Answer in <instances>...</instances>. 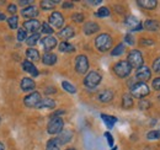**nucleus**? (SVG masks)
Returning <instances> with one entry per match:
<instances>
[{
  "mask_svg": "<svg viewBox=\"0 0 160 150\" xmlns=\"http://www.w3.org/2000/svg\"><path fill=\"white\" fill-rule=\"evenodd\" d=\"M112 37L108 33H101L95 38V47L100 51V52H107L111 49L112 47Z\"/></svg>",
  "mask_w": 160,
  "mask_h": 150,
  "instance_id": "1",
  "label": "nucleus"
},
{
  "mask_svg": "<svg viewBox=\"0 0 160 150\" xmlns=\"http://www.w3.org/2000/svg\"><path fill=\"white\" fill-rule=\"evenodd\" d=\"M150 92L149 90V86L145 84V82H136L131 86V96L132 97H136V98H139V100H143L144 97H147Z\"/></svg>",
  "mask_w": 160,
  "mask_h": 150,
  "instance_id": "2",
  "label": "nucleus"
},
{
  "mask_svg": "<svg viewBox=\"0 0 160 150\" xmlns=\"http://www.w3.org/2000/svg\"><path fill=\"white\" fill-rule=\"evenodd\" d=\"M132 72V67L128 64L127 60H120L113 65V73L117 75L120 79L128 78Z\"/></svg>",
  "mask_w": 160,
  "mask_h": 150,
  "instance_id": "3",
  "label": "nucleus"
},
{
  "mask_svg": "<svg viewBox=\"0 0 160 150\" xmlns=\"http://www.w3.org/2000/svg\"><path fill=\"white\" fill-rule=\"evenodd\" d=\"M127 62L132 68L138 69L142 65H144V59H143V54L140 53L138 49H132L128 57H127Z\"/></svg>",
  "mask_w": 160,
  "mask_h": 150,
  "instance_id": "4",
  "label": "nucleus"
},
{
  "mask_svg": "<svg viewBox=\"0 0 160 150\" xmlns=\"http://www.w3.org/2000/svg\"><path fill=\"white\" fill-rule=\"evenodd\" d=\"M63 126H64V121L60 117H52L51 121L48 122L47 126V132L51 135L54 134H59L60 132L63 131Z\"/></svg>",
  "mask_w": 160,
  "mask_h": 150,
  "instance_id": "5",
  "label": "nucleus"
},
{
  "mask_svg": "<svg viewBox=\"0 0 160 150\" xmlns=\"http://www.w3.org/2000/svg\"><path fill=\"white\" fill-rule=\"evenodd\" d=\"M101 80H102V76H101L100 73L92 70V72H90L89 74L85 76V79H84V85H85L88 89H95V88L101 82Z\"/></svg>",
  "mask_w": 160,
  "mask_h": 150,
  "instance_id": "6",
  "label": "nucleus"
},
{
  "mask_svg": "<svg viewBox=\"0 0 160 150\" xmlns=\"http://www.w3.org/2000/svg\"><path fill=\"white\" fill-rule=\"evenodd\" d=\"M75 70L79 74H86L89 70V59L84 54H79L75 59Z\"/></svg>",
  "mask_w": 160,
  "mask_h": 150,
  "instance_id": "7",
  "label": "nucleus"
},
{
  "mask_svg": "<svg viewBox=\"0 0 160 150\" xmlns=\"http://www.w3.org/2000/svg\"><path fill=\"white\" fill-rule=\"evenodd\" d=\"M48 22L51 25V27L53 28H62L63 25H64V18L63 15L60 14L59 11H53L51 15H49V19H48Z\"/></svg>",
  "mask_w": 160,
  "mask_h": 150,
  "instance_id": "8",
  "label": "nucleus"
},
{
  "mask_svg": "<svg viewBox=\"0 0 160 150\" xmlns=\"http://www.w3.org/2000/svg\"><path fill=\"white\" fill-rule=\"evenodd\" d=\"M41 94L37 91H33L30 95H27L25 98H23V103L26 107H37L38 103L41 102Z\"/></svg>",
  "mask_w": 160,
  "mask_h": 150,
  "instance_id": "9",
  "label": "nucleus"
},
{
  "mask_svg": "<svg viewBox=\"0 0 160 150\" xmlns=\"http://www.w3.org/2000/svg\"><path fill=\"white\" fill-rule=\"evenodd\" d=\"M124 25H126L129 30H132V31H140V30L143 28L142 22H140L136 16H133V15H128V16L124 19Z\"/></svg>",
  "mask_w": 160,
  "mask_h": 150,
  "instance_id": "10",
  "label": "nucleus"
},
{
  "mask_svg": "<svg viewBox=\"0 0 160 150\" xmlns=\"http://www.w3.org/2000/svg\"><path fill=\"white\" fill-rule=\"evenodd\" d=\"M41 44H42L43 49L46 51V53H49L52 49H54L58 46V42H57V38L53 36H46L41 41Z\"/></svg>",
  "mask_w": 160,
  "mask_h": 150,
  "instance_id": "11",
  "label": "nucleus"
},
{
  "mask_svg": "<svg viewBox=\"0 0 160 150\" xmlns=\"http://www.w3.org/2000/svg\"><path fill=\"white\" fill-rule=\"evenodd\" d=\"M38 14H40V11H38L37 6H35V5L26 6L25 9L21 10V16H23V18L30 20H33L36 16H38Z\"/></svg>",
  "mask_w": 160,
  "mask_h": 150,
  "instance_id": "12",
  "label": "nucleus"
},
{
  "mask_svg": "<svg viewBox=\"0 0 160 150\" xmlns=\"http://www.w3.org/2000/svg\"><path fill=\"white\" fill-rule=\"evenodd\" d=\"M152 76V73H150V69L147 67V65H142L140 68L137 69L136 72V78L140 80L142 82H145L147 80H149Z\"/></svg>",
  "mask_w": 160,
  "mask_h": 150,
  "instance_id": "13",
  "label": "nucleus"
},
{
  "mask_svg": "<svg viewBox=\"0 0 160 150\" xmlns=\"http://www.w3.org/2000/svg\"><path fill=\"white\" fill-rule=\"evenodd\" d=\"M41 22L38 20L33 19V20H27V21H25L23 22V28L26 30V31H30V32H32V33H37V31L41 28Z\"/></svg>",
  "mask_w": 160,
  "mask_h": 150,
  "instance_id": "14",
  "label": "nucleus"
},
{
  "mask_svg": "<svg viewBox=\"0 0 160 150\" xmlns=\"http://www.w3.org/2000/svg\"><path fill=\"white\" fill-rule=\"evenodd\" d=\"M99 30H100L99 23H96V22H94V21L86 22V23L84 25V27H82V31H84V33H85L86 36H91V35L96 33Z\"/></svg>",
  "mask_w": 160,
  "mask_h": 150,
  "instance_id": "15",
  "label": "nucleus"
},
{
  "mask_svg": "<svg viewBox=\"0 0 160 150\" xmlns=\"http://www.w3.org/2000/svg\"><path fill=\"white\" fill-rule=\"evenodd\" d=\"M22 69H23L25 72H27L28 74H31L32 76H35V78L40 75V72H38V69L36 68V65H33V63L30 62V60H23V62H22Z\"/></svg>",
  "mask_w": 160,
  "mask_h": 150,
  "instance_id": "16",
  "label": "nucleus"
},
{
  "mask_svg": "<svg viewBox=\"0 0 160 150\" xmlns=\"http://www.w3.org/2000/svg\"><path fill=\"white\" fill-rule=\"evenodd\" d=\"M58 36L62 39H64V41H68V39H70V38H73L75 36V31H74V28L72 26H65L64 28H62L58 32Z\"/></svg>",
  "mask_w": 160,
  "mask_h": 150,
  "instance_id": "17",
  "label": "nucleus"
},
{
  "mask_svg": "<svg viewBox=\"0 0 160 150\" xmlns=\"http://www.w3.org/2000/svg\"><path fill=\"white\" fill-rule=\"evenodd\" d=\"M72 138H73V132L70 131V129L62 131L59 134H58V137H57V139H58V142H59L60 145L69 143V142L72 140Z\"/></svg>",
  "mask_w": 160,
  "mask_h": 150,
  "instance_id": "18",
  "label": "nucleus"
},
{
  "mask_svg": "<svg viewBox=\"0 0 160 150\" xmlns=\"http://www.w3.org/2000/svg\"><path fill=\"white\" fill-rule=\"evenodd\" d=\"M20 85H21V90H22V91H32V90H35V88H36L35 81H33L32 79H30V78H23V79L21 80Z\"/></svg>",
  "mask_w": 160,
  "mask_h": 150,
  "instance_id": "19",
  "label": "nucleus"
},
{
  "mask_svg": "<svg viewBox=\"0 0 160 150\" xmlns=\"http://www.w3.org/2000/svg\"><path fill=\"white\" fill-rule=\"evenodd\" d=\"M137 4L140 8L147 9V10H154L158 6V1L157 0H138Z\"/></svg>",
  "mask_w": 160,
  "mask_h": 150,
  "instance_id": "20",
  "label": "nucleus"
},
{
  "mask_svg": "<svg viewBox=\"0 0 160 150\" xmlns=\"http://www.w3.org/2000/svg\"><path fill=\"white\" fill-rule=\"evenodd\" d=\"M57 60H58V58L54 53H44L42 57V63L44 65H49V67L54 65L57 63Z\"/></svg>",
  "mask_w": 160,
  "mask_h": 150,
  "instance_id": "21",
  "label": "nucleus"
},
{
  "mask_svg": "<svg viewBox=\"0 0 160 150\" xmlns=\"http://www.w3.org/2000/svg\"><path fill=\"white\" fill-rule=\"evenodd\" d=\"M143 28L148 30V31H159L160 30V22L155 20H147L143 23Z\"/></svg>",
  "mask_w": 160,
  "mask_h": 150,
  "instance_id": "22",
  "label": "nucleus"
},
{
  "mask_svg": "<svg viewBox=\"0 0 160 150\" xmlns=\"http://www.w3.org/2000/svg\"><path fill=\"white\" fill-rule=\"evenodd\" d=\"M113 96H115V94H113V91H112V90H110V89H106V90L101 91L100 94H99V100H100L101 102H105V103H107V102L112 101Z\"/></svg>",
  "mask_w": 160,
  "mask_h": 150,
  "instance_id": "23",
  "label": "nucleus"
},
{
  "mask_svg": "<svg viewBox=\"0 0 160 150\" xmlns=\"http://www.w3.org/2000/svg\"><path fill=\"white\" fill-rule=\"evenodd\" d=\"M56 107V101L54 100H52V98H43V100H41V102L38 103V106H37V108H54Z\"/></svg>",
  "mask_w": 160,
  "mask_h": 150,
  "instance_id": "24",
  "label": "nucleus"
},
{
  "mask_svg": "<svg viewBox=\"0 0 160 150\" xmlns=\"http://www.w3.org/2000/svg\"><path fill=\"white\" fill-rule=\"evenodd\" d=\"M26 57H27V60H32V62H37L40 59V52L35 48H28L26 51Z\"/></svg>",
  "mask_w": 160,
  "mask_h": 150,
  "instance_id": "25",
  "label": "nucleus"
},
{
  "mask_svg": "<svg viewBox=\"0 0 160 150\" xmlns=\"http://www.w3.org/2000/svg\"><path fill=\"white\" fill-rule=\"evenodd\" d=\"M101 119L105 122V124H106L108 128H112L113 124L117 122V118H116V117L108 116V114H105V113H101Z\"/></svg>",
  "mask_w": 160,
  "mask_h": 150,
  "instance_id": "26",
  "label": "nucleus"
},
{
  "mask_svg": "<svg viewBox=\"0 0 160 150\" xmlns=\"http://www.w3.org/2000/svg\"><path fill=\"white\" fill-rule=\"evenodd\" d=\"M58 48H59L60 52H65V53H72V52L75 51V47L73 44L68 43L67 41H63L59 46H58Z\"/></svg>",
  "mask_w": 160,
  "mask_h": 150,
  "instance_id": "27",
  "label": "nucleus"
},
{
  "mask_svg": "<svg viewBox=\"0 0 160 150\" xmlns=\"http://www.w3.org/2000/svg\"><path fill=\"white\" fill-rule=\"evenodd\" d=\"M46 150H60V144L57 138H52L47 142Z\"/></svg>",
  "mask_w": 160,
  "mask_h": 150,
  "instance_id": "28",
  "label": "nucleus"
},
{
  "mask_svg": "<svg viewBox=\"0 0 160 150\" xmlns=\"http://www.w3.org/2000/svg\"><path fill=\"white\" fill-rule=\"evenodd\" d=\"M122 105H123L124 108H131L133 106V97L128 94L123 95V97H122Z\"/></svg>",
  "mask_w": 160,
  "mask_h": 150,
  "instance_id": "29",
  "label": "nucleus"
},
{
  "mask_svg": "<svg viewBox=\"0 0 160 150\" xmlns=\"http://www.w3.org/2000/svg\"><path fill=\"white\" fill-rule=\"evenodd\" d=\"M40 37H41L40 33H32L31 36H28L27 39H26L27 46H30V48H32V46H35V44L40 41Z\"/></svg>",
  "mask_w": 160,
  "mask_h": 150,
  "instance_id": "30",
  "label": "nucleus"
},
{
  "mask_svg": "<svg viewBox=\"0 0 160 150\" xmlns=\"http://www.w3.org/2000/svg\"><path fill=\"white\" fill-rule=\"evenodd\" d=\"M59 1H49V0H42L40 2L41 8L43 9V10H52V9H54V5L56 4H58Z\"/></svg>",
  "mask_w": 160,
  "mask_h": 150,
  "instance_id": "31",
  "label": "nucleus"
},
{
  "mask_svg": "<svg viewBox=\"0 0 160 150\" xmlns=\"http://www.w3.org/2000/svg\"><path fill=\"white\" fill-rule=\"evenodd\" d=\"M62 88H63L67 92H69V94H75V92H77V88H75L72 82H69V81H63V82H62Z\"/></svg>",
  "mask_w": 160,
  "mask_h": 150,
  "instance_id": "32",
  "label": "nucleus"
},
{
  "mask_svg": "<svg viewBox=\"0 0 160 150\" xmlns=\"http://www.w3.org/2000/svg\"><path fill=\"white\" fill-rule=\"evenodd\" d=\"M110 9L108 8H106V6H101L100 9L95 12V16H98V18H108L110 16Z\"/></svg>",
  "mask_w": 160,
  "mask_h": 150,
  "instance_id": "33",
  "label": "nucleus"
},
{
  "mask_svg": "<svg viewBox=\"0 0 160 150\" xmlns=\"http://www.w3.org/2000/svg\"><path fill=\"white\" fill-rule=\"evenodd\" d=\"M123 52H124V44H123V43H120V44H117V46L111 51V56L112 57L122 56Z\"/></svg>",
  "mask_w": 160,
  "mask_h": 150,
  "instance_id": "34",
  "label": "nucleus"
},
{
  "mask_svg": "<svg viewBox=\"0 0 160 150\" xmlns=\"http://www.w3.org/2000/svg\"><path fill=\"white\" fill-rule=\"evenodd\" d=\"M8 25H9V27H10L11 30L18 28V26H19V18H18L16 15L10 16V18L8 19Z\"/></svg>",
  "mask_w": 160,
  "mask_h": 150,
  "instance_id": "35",
  "label": "nucleus"
},
{
  "mask_svg": "<svg viewBox=\"0 0 160 150\" xmlns=\"http://www.w3.org/2000/svg\"><path fill=\"white\" fill-rule=\"evenodd\" d=\"M41 31H42V33H46V35H52L54 30L51 27V25H49V23L43 22V23H42V26H41Z\"/></svg>",
  "mask_w": 160,
  "mask_h": 150,
  "instance_id": "36",
  "label": "nucleus"
},
{
  "mask_svg": "<svg viewBox=\"0 0 160 150\" xmlns=\"http://www.w3.org/2000/svg\"><path fill=\"white\" fill-rule=\"evenodd\" d=\"M27 39V31L22 27V28H19V31H18V41H26Z\"/></svg>",
  "mask_w": 160,
  "mask_h": 150,
  "instance_id": "37",
  "label": "nucleus"
},
{
  "mask_svg": "<svg viewBox=\"0 0 160 150\" xmlns=\"http://www.w3.org/2000/svg\"><path fill=\"white\" fill-rule=\"evenodd\" d=\"M147 138L149 140H154V139H159L160 138V131H150L147 134Z\"/></svg>",
  "mask_w": 160,
  "mask_h": 150,
  "instance_id": "38",
  "label": "nucleus"
},
{
  "mask_svg": "<svg viewBox=\"0 0 160 150\" xmlns=\"http://www.w3.org/2000/svg\"><path fill=\"white\" fill-rule=\"evenodd\" d=\"M150 102L149 101H147V100H140L139 102V108L140 110H148L149 107H150Z\"/></svg>",
  "mask_w": 160,
  "mask_h": 150,
  "instance_id": "39",
  "label": "nucleus"
},
{
  "mask_svg": "<svg viewBox=\"0 0 160 150\" xmlns=\"http://www.w3.org/2000/svg\"><path fill=\"white\" fill-rule=\"evenodd\" d=\"M140 46H154V41L153 39H147V38H142L139 41Z\"/></svg>",
  "mask_w": 160,
  "mask_h": 150,
  "instance_id": "40",
  "label": "nucleus"
},
{
  "mask_svg": "<svg viewBox=\"0 0 160 150\" xmlns=\"http://www.w3.org/2000/svg\"><path fill=\"white\" fill-rule=\"evenodd\" d=\"M153 70L155 73H160V57L153 62Z\"/></svg>",
  "mask_w": 160,
  "mask_h": 150,
  "instance_id": "41",
  "label": "nucleus"
},
{
  "mask_svg": "<svg viewBox=\"0 0 160 150\" xmlns=\"http://www.w3.org/2000/svg\"><path fill=\"white\" fill-rule=\"evenodd\" d=\"M72 19H73V21H75V22L80 23V22H82V21H84V15H82V14H80V12H77V14H74V15L72 16Z\"/></svg>",
  "mask_w": 160,
  "mask_h": 150,
  "instance_id": "42",
  "label": "nucleus"
},
{
  "mask_svg": "<svg viewBox=\"0 0 160 150\" xmlns=\"http://www.w3.org/2000/svg\"><path fill=\"white\" fill-rule=\"evenodd\" d=\"M152 86H153L154 90L160 91V78H155V79L152 81Z\"/></svg>",
  "mask_w": 160,
  "mask_h": 150,
  "instance_id": "43",
  "label": "nucleus"
},
{
  "mask_svg": "<svg viewBox=\"0 0 160 150\" xmlns=\"http://www.w3.org/2000/svg\"><path fill=\"white\" fill-rule=\"evenodd\" d=\"M8 11H9L10 14L15 15V12L18 11V6H16L15 4H10V5H8Z\"/></svg>",
  "mask_w": 160,
  "mask_h": 150,
  "instance_id": "44",
  "label": "nucleus"
},
{
  "mask_svg": "<svg viewBox=\"0 0 160 150\" xmlns=\"http://www.w3.org/2000/svg\"><path fill=\"white\" fill-rule=\"evenodd\" d=\"M124 42H126V43H128L129 46H133V44H134V39H133V37H132L129 33L124 36Z\"/></svg>",
  "mask_w": 160,
  "mask_h": 150,
  "instance_id": "45",
  "label": "nucleus"
},
{
  "mask_svg": "<svg viewBox=\"0 0 160 150\" xmlns=\"http://www.w3.org/2000/svg\"><path fill=\"white\" fill-rule=\"evenodd\" d=\"M105 138L107 139L108 145H110V147H112V145H113V138H112V135H111L108 132H106V133H105Z\"/></svg>",
  "mask_w": 160,
  "mask_h": 150,
  "instance_id": "46",
  "label": "nucleus"
},
{
  "mask_svg": "<svg viewBox=\"0 0 160 150\" xmlns=\"http://www.w3.org/2000/svg\"><path fill=\"white\" fill-rule=\"evenodd\" d=\"M62 8H63V9H72V8H74V4L70 2V1H64V2L62 4Z\"/></svg>",
  "mask_w": 160,
  "mask_h": 150,
  "instance_id": "47",
  "label": "nucleus"
},
{
  "mask_svg": "<svg viewBox=\"0 0 160 150\" xmlns=\"http://www.w3.org/2000/svg\"><path fill=\"white\" fill-rule=\"evenodd\" d=\"M62 113H65V111H64V110H59V111H57V112L53 113V116H52V117H59Z\"/></svg>",
  "mask_w": 160,
  "mask_h": 150,
  "instance_id": "48",
  "label": "nucleus"
},
{
  "mask_svg": "<svg viewBox=\"0 0 160 150\" xmlns=\"http://www.w3.org/2000/svg\"><path fill=\"white\" fill-rule=\"evenodd\" d=\"M88 4H90V5H99L101 4L100 0H98V1H88Z\"/></svg>",
  "mask_w": 160,
  "mask_h": 150,
  "instance_id": "49",
  "label": "nucleus"
},
{
  "mask_svg": "<svg viewBox=\"0 0 160 150\" xmlns=\"http://www.w3.org/2000/svg\"><path fill=\"white\" fill-rule=\"evenodd\" d=\"M19 4L20 5H28L30 6L31 5V1H19Z\"/></svg>",
  "mask_w": 160,
  "mask_h": 150,
  "instance_id": "50",
  "label": "nucleus"
},
{
  "mask_svg": "<svg viewBox=\"0 0 160 150\" xmlns=\"http://www.w3.org/2000/svg\"><path fill=\"white\" fill-rule=\"evenodd\" d=\"M5 19H6V16H5V14L0 11V21H4V20H5Z\"/></svg>",
  "mask_w": 160,
  "mask_h": 150,
  "instance_id": "51",
  "label": "nucleus"
},
{
  "mask_svg": "<svg viewBox=\"0 0 160 150\" xmlns=\"http://www.w3.org/2000/svg\"><path fill=\"white\" fill-rule=\"evenodd\" d=\"M49 92H56V89H53V88H51V89H48V90H46V94H49Z\"/></svg>",
  "mask_w": 160,
  "mask_h": 150,
  "instance_id": "52",
  "label": "nucleus"
},
{
  "mask_svg": "<svg viewBox=\"0 0 160 150\" xmlns=\"http://www.w3.org/2000/svg\"><path fill=\"white\" fill-rule=\"evenodd\" d=\"M0 150H5V147H4V144L0 142Z\"/></svg>",
  "mask_w": 160,
  "mask_h": 150,
  "instance_id": "53",
  "label": "nucleus"
},
{
  "mask_svg": "<svg viewBox=\"0 0 160 150\" xmlns=\"http://www.w3.org/2000/svg\"><path fill=\"white\" fill-rule=\"evenodd\" d=\"M65 150H77V149H74V148H68V149H65Z\"/></svg>",
  "mask_w": 160,
  "mask_h": 150,
  "instance_id": "54",
  "label": "nucleus"
},
{
  "mask_svg": "<svg viewBox=\"0 0 160 150\" xmlns=\"http://www.w3.org/2000/svg\"><path fill=\"white\" fill-rule=\"evenodd\" d=\"M111 150H117V147H115V148H112Z\"/></svg>",
  "mask_w": 160,
  "mask_h": 150,
  "instance_id": "55",
  "label": "nucleus"
},
{
  "mask_svg": "<svg viewBox=\"0 0 160 150\" xmlns=\"http://www.w3.org/2000/svg\"><path fill=\"white\" fill-rule=\"evenodd\" d=\"M158 98H159V101H160V95H159V96H158Z\"/></svg>",
  "mask_w": 160,
  "mask_h": 150,
  "instance_id": "56",
  "label": "nucleus"
},
{
  "mask_svg": "<svg viewBox=\"0 0 160 150\" xmlns=\"http://www.w3.org/2000/svg\"><path fill=\"white\" fill-rule=\"evenodd\" d=\"M0 123H1V118H0Z\"/></svg>",
  "mask_w": 160,
  "mask_h": 150,
  "instance_id": "57",
  "label": "nucleus"
}]
</instances>
